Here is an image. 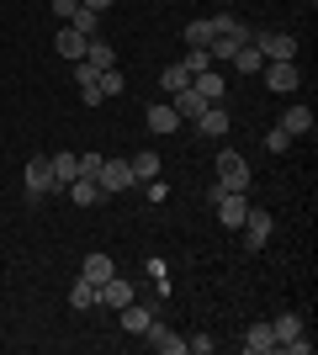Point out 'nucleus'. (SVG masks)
<instances>
[{
    "instance_id": "f257e3e1",
    "label": "nucleus",
    "mask_w": 318,
    "mask_h": 355,
    "mask_svg": "<svg viewBox=\"0 0 318 355\" xmlns=\"http://www.w3.org/2000/svg\"><path fill=\"white\" fill-rule=\"evenodd\" d=\"M212 170H218V191H249V180H255V175H249V164H244V154H239V148H223Z\"/></svg>"
},
{
    "instance_id": "f03ea898",
    "label": "nucleus",
    "mask_w": 318,
    "mask_h": 355,
    "mask_svg": "<svg viewBox=\"0 0 318 355\" xmlns=\"http://www.w3.org/2000/svg\"><path fill=\"white\" fill-rule=\"evenodd\" d=\"M21 180H27V196H32V202H43L48 191H59V180H53V159H48V154H32L27 170H21Z\"/></svg>"
},
{
    "instance_id": "7ed1b4c3",
    "label": "nucleus",
    "mask_w": 318,
    "mask_h": 355,
    "mask_svg": "<svg viewBox=\"0 0 318 355\" xmlns=\"http://www.w3.org/2000/svg\"><path fill=\"white\" fill-rule=\"evenodd\" d=\"M212 207H218L223 228H244V218H249V191H218V186H212Z\"/></svg>"
},
{
    "instance_id": "20e7f679",
    "label": "nucleus",
    "mask_w": 318,
    "mask_h": 355,
    "mask_svg": "<svg viewBox=\"0 0 318 355\" xmlns=\"http://www.w3.org/2000/svg\"><path fill=\"white\" fill-rule=\"evenodd\" d=\"M249 43L260 48V59H265V64H276V59H297V37H292V32H255Z\"/></svg>"
},
{
    "instance_id": "39448f33",
    "label": "nucleus",
    "mask_w": 318,
    "mask_h": 355,
    "mask_svg": "<svg viewBox=\"0 0 318 355\" xmlns=\"http://www.w3.org/2000/svg\"><path fill=\"white\" fill-rule=\"evenodd\" d=\"M96 186H101L106 196H117V191H127V186H138V175H133V164H127V159H101Z\"/></svg>"
},
{
    "instance_id": "423d86ee",
    "label": "nucleus",
    "mask_w": 318,
    "mask_h": 355,
    "mask_svg": "<svg viewBox=\"0 0 318 355\" xmlns=\"http://www.w3.org/2000/svg\"><path fill=\"white\" fill-rule=\"evenodd\" d=\"M138 340L149 345V350H159V355H186V340H181V334H175V329H170V324H159V318H154V324L143 329Z\"/></svg>"
},
{
    "instance_id": "0eeeda50",
    "label": "nucleus",
    "mask_w": 318,
    "mask_h": 355,
    "mask_svg": "<svg viewBox=\"0 0 318 355\" xmlns=\"http://www.w3.org/2000/svg\"><path fill=\"white\" fill-rule=\"evenodd\" d=\"M265 85H271L276 96H292V90L303 85V74H297V59H276V64H265Z\"/></svg>"
},
{
    "instance_id": "6e6552de",
    "label": "nucleus",
    "mask_w": 318,
    "mask_h": 355,
    "mask_svg": "<svg viewBox=\"0 0 318 355\" xmlns=\"http://www.w3.org/2000/svg\"><path fill=\"white\" fill-rule=\"evenodd\" d=\"M96 302H106L112 313H122L127 302H138V292H133V282H122V276H112V282H101V286H96Z\"/></svg>"
},
{
    "instance_id": "1a4fd4ad",
    "label": "nucleus",
    "mask_w": 318,
    "mask_h": 355,
    "mask_svg": "<svg viewBox=\"0 0 318 355\" xmlns=\"http://www.w3.org/2000/svg\"><path fill=\"white\" fill-rule=\"evenodd\" d=\"M271 228H276V223H271V212L249 207V218H244V228H239V234H244V250H265V239H271Z\"/></svg>"
},
{
    "instance_id": "9d476101",
    "label": "nucleus",
    "mask_w": 318,
    "mask_h": 355,
    "mask_svg": "<svg viewBox=\"0 0 318 355\" xmlns=\"http://www.w3.org/2000/svg\"><path fill=\"white\" fill-rule=\"evenodd\" d=\"M117 318H122V329H127V334H143V329L159 318V297H154V302H127Z\"/></svg>"
},
{
    "instance_id": "9b49d317",
    "label": "nucleus",
    "mask_w": 318,
    "mask_h": 355,
    "mask_svg": "<svg viewBox=\"0 0 318 355\" xmlns=\"http://www.w3.org/2000/svg\"><path fill=\"white\" fill-rule=\"evenodd\" d=\"M143 122H149V133H181V128H186L181 112H175L170 101H154L149 112H143Z\"/></svg>"
},
{
    "instance_id": "f8f14e48",
    "label": "nucleus",
    "mask_w": 318,
    "mask_h": 355,
    "mask_svg": "<svg viewBox=\"0 0 318 355\" xmlns=\"http://www.w3.org/2000/svg\"><path fill=\"white\" fill-rule=\"evenodd\" d=\"M191 128H197L202 138H228V106L218 101V106H207V112H202L197 122H191Z\"/></svg>"
},
{
    "instance_id": "ddd939ff",
    "label": "nucleus",
    "mask_w": 318,
    "mask_h": 355,
    "mask_svg": "<svg viewBox=\"0 0 318 355\" xmlns=\"http://www.w3.org/2000/svg\"><path fill=\"white\" fill-rule=\"evenodd\" d=\"M170 106L181 112V122H197L212 101H202V90H197V85H186V90H175V101H170Z\"/></svg>"
},
{
    "instance_id": "4468645a",
    "label": "nucleus",
    "mask_w": 318,
    "mask_h": 355,
    "mask_svg": "<svg viewBox=\"0 0 318 355\" xmlns=\"http://www.w3.org/2000/svg\"><path fill=\"white\" fill-rule=\"evenodd\" d=\"M207 21H212V37H233V43H249V37H255V32L244 27V21H239L233 11H223V16H207Z\"/></svg>"
},
{
    "instance_id": "2eb2a0df",
    "label": "nucleus",
    "mask_w": 318,
    "mask_h": 355,
    "mask_svg": "<svg viewBox=\"0 0 318 355\" xmlns=\"http://www.w3.org/2000/svg\"><path fill=\"white\" fill-rule=\"evenodd\" d=\"M276 128H281L287 138H308L313 133V112H308V106H287V117L276 122Z\"/></svg>"
},
{
    "instance_id": "dca6fc26",
    "label": "nucleus",
    "mask_w": 318,
    "mask_h": 355,
    "mask_svg": "<svg viewBox=\"0 0 318 355\" xmlns=\"http://www.w3.org/2000/svg\"><path fill=\"white\" fill-rule=\"evenodd\" d=\"M85 43H91V37H80L75 27H59V32H53V48H59V53H64L69 64H75V59H85Z\"/></svg>"
},
{
    "instance_id": "f3484780",
    "label": "nucleus",
    "mask_w": 318,
    "mask_h": 355,
    "mask_svg": "<svg viewBox=\"0 0 318 355\" xmlns=\"http://www.w3.org/2000/svg\"><path fill=\"white\" fill-rule=\"evenodd\" d=\"M244 350H249V355H271V350H276V334H271V324H265V318H260V324H249Z\"/></svg>"
},
{
    "instance_id": "a211bd4d",
    "label": "nucleus",
    "mask_w": 318,
    "mask_h": 355,
    "mask_svg": "<svg viewBox=\"0 0 318 355\" xmlns=\"http://www.w3.org/2000/svg\"><path fill=\"white\" fill-rule=\"evenodd\" d=\"M80 276H85V282H112V276H117V266H112V254H85V266H80Z\"/></svg>"
},
{
    "instance_id": "6ab92c4d",
    "label": "nucleus",
    "mask_w": 318,
    "mask_h": 355,
    "mask_svg": "<svg viewBox=\"0 0 318 355\" xmlns=\"http://www.w3.org/2000/svg\"><path fill=\"white\" fill-rule=\"evenodd\" d=\"M191 85H197V90H202V101H212V106L223 101V90H228V85H223V69H202Z\"/></svg>"
},
{
    "instance_id": "aec40b11",
    "label": "nucleus",
    "mask_w": 318,
    "mask_h": 355,
    "mask_svg": "<svg viewBox=\"0 0 318 355\" xmlns=\"http://www.w3.org/2000/svg\"><path fill=\"white\" fill-rule=\"evenodd\" d=\"M228 64H233L239 74H260V69H265V59H260V48H255V43H239Z\"/></svg>"
},
{
    "instance_id": "412c9836",
    "label": "nucleus",
    "mask_w": 318,
    "mask_h": 355,
    "mask_svg": "<svg viewBox=\"0 0 318 355\" xmlns=\"http://www.w3.org/2000/svg\"><path fill=\"white\" fill-rule=\"evenodd\" d=\"M101 186H96V180H85V175H80V180H69V202H75V207H96V202H101Z\"/></svg>"
},
{
    "instance_id": "4be33fe9",
    "label": "nucleus",
    "mask_w": 318,
    "mask_h": 355,
    "mask_svg": "<svg viewBox=\"0 0 318 355\" xmlns=\"http://www.w3.org/2000/svg\"><path fill=\"white\" fill-rule=\"evenodd\" d=\"M127 164H133V175H138V180H154V175H159V170H165V159H159L154 148H143V154H133V159H127Z\"/></svg>"
},
{
    "instance_id": "5701e85b",
    "label": "nucleus",
    "mask_w": 318,
    "mask_h": 355,
    "mask_svg": "<svg viewBox=\"0 0 318 355\" xmlns=\"http://www.w3.org/2000/svg\"><path fill=\"white\" fill-rule=\"evenodd\" d=\"M53 180H59V186L80 180V154H69V148H64V154H53Z\"/></svg>"
},
{
    "instance_id": "b1692460",
    "label": "nucleus",
    "mask_w": 318,
    "mask_h": 355,
    "mask_svg": "<svg viewBox=\"0 0 318 355\" xmlns=\"http://www.w3.org/2000/svg\"><path fill=\"white\" fill-rule=\"evenodd\" d=\"M64 27H75L80 37H96V27H101V11H91V6H80V11L69 16V21H64Z\"/></svg>"
},
{
    "instance_id": "393cba45",
    "label": "nucleus",
    "mask_w": 318,
    "mask_h": 355,
    "mask_svg": "<svg viewBox=\"0 0 318 355\" xmlns=\"http://www.w3.org/2000/svg\"><path fill=\"white\" fill-rule=\"evenodd\" d=\"M85 59H91L96 69H117V53H112V43H101V37L85 43Z\"/></svg>"
},
{
    "instance_id": "a878e982",
    "label": "nucleus",
    "mask_w": 318,
    "mask_h": 355,
    "mask_svg": "<svg viewBox=\"0 0 318 355\" xmlns=\"http://www.w3.org/2000/svg\"><path fill=\"white\" fill-rule=\"evenodd\" d=\"M69 308L75 313H85V308H96V282H85V276H80L75 286H69Z\"/></svg>"
},
{
    "instance_id": "bb28decb",
    "label": "nucleus",
    "mask_w": 318,
    "mask_h": 355,
    "mask_svg": "<svg viewBox=\"0 0 318 355\" xmlns=\"http://www.w3.org/2000/svg\"><path fill=\"white\" fill-rule=\"evenodd\" d=\"M271 334H276V345L297 340V334H303V318H297V313H281V318H271Z\"/></svg>"
},
{
    "instance_id": "cd10ccee",
    "label": "nucleus",
    "mask_w": 318,
    "mask_h": 355,
    "mask_svg": "<svg viewBox=\"0 0 318 355\" xmlns=\"http://www.w3.org/2000/svg\"><path fill=\"white\" fill-rule=\"evenodd\" d=\"M191 85V69H186V64H170L165 74H159V90H170V96H175V90H186Z\"/></svg>"
},
{
    "instance_id": "c85d7f7f",
    "label": "nucleus",
    "mask_w": 318,
    "mask_h": 355,
    "mask_svg": "<svg viewBox=\"0 0 318 355\" xmlns=\"http://www.w3.org/2000/svg\"><path fill=\"white\" fill-rule=\"evenodd\" d=\"M212 43V21L197 16V21H186V48H207Z\"/></svg>"
},
{
    "instance_id": "c756f323",
    "label": "nucleus",
    "mask_w": 318,
    "mask_h": 355,
    "mask_svg": "<svg viewBox=\"0 0 318 355\" xmlns=\"http://www.w3.org/2000/svg\"><path fill=\"white\" fill-rule=\"evenodd\" d=\"M181 64H186V69H191V80H197L202 69H218V64H212V53H207V48H186V59H181Z\"/></svg>"
},
{
    "instance_id": "7c9ffc66",
    "label": "nucleus",
    "mask_w": 318,
    "mask_h": 355,
    "mask_svg": "<svg viewBox=\"0 0 318 355\" xmlns=\"http://www.w3.org/2000/svg\"><path fill=\"white\" fill-rule=\"evenodd\" d=\"M96 85H101V96H122V90H127V74H122V69H101Z\"/></svg>"
},
{
    "instance_id": "2f4dec72",
    "label": "nucleus",
    "mask_w": 318,
    "mask_h": 355,
    "mask_svg": "<svg viewBox=\"0 0 318 355\" xmlns=\"http://www.w3.org/2000/svg\"><path fill=\"white\" fill-rule=\"evenodd\" d=\"M96 80H101V69L91 59H75V85H96Z\"/></svg>"
},
{
    "instance_id": "473e14b6",
    "label": "nucleus",
    "mask_w": 318,
    "mask_h": 355,
    "mask_svg": "<svg viewBox=\"0 0 318 355\" xmlns=\"http://www.w3.org/2000/svg\"><path fill=\"white\" fill-rule=\"evenodd\" d=\"M101 159H106V154H80V175L96 180V175H101Z\"/></svg>"
},
{
    "instance_id": "72a5a7b5",
    "label": "nucleus",
    "mask_w": 318,
    "mask_h": 355,
    "mask_svg": "<svg viewBox=\"0 0 318 355\" xmlns=\"http://www.w3.org/2000/svg\"><path fill=\"white\" fill-rule=\"evenodd\" d=\"M287 144H292V138L281 133V128H271V133H265V154H287Z\"/></svg>"
},
{
    "instance_id": "f704fd0d",
    "label": "nucleus",
    "mask_w": 318,
    "mask_h": 355,
    "mask_svg": "<svg viewBox=\"0 0 318 355\" xmlns=\"http://www.w3.org/2000/svg\"><path fill=\"white\" fill-rule=\"evenodd\" d=\"M75 11H80V0H53V16H59V21H69Z\"/></svg>"
},
{
    "instance_id": "c9c22d12",
    "label": "nucleus",
    "mask_w": 318,
    "mask_h": 355,
    "mask_svg": "<svg viewBox=\"0 0 318 355\" xmlns=\"http://www.w3.org/2000/svg\"><path fill=\"white\" fill-rule=\"evenodd\" d=\"M80 101H85V106H101L106 96H101V85H80Z\"/></svg>"
},
{
    "instance_id": "e433bc0d",
    "label": "nucleus",
    "mask_w": 318,
    "mask_h": 355,
    "mask_svg": "<svg viewBox=\"0 0 318 355\" xmlns=\"http://www.w3.org/2000/svg\"><path fill=\"white\" fill-rule=\"evenodd\" d=\"M212 345H218V340H207V334H197V340H186V350H197V355H212Z\"/></svg>"
},
{
    "instance_id": "4c0bfd02",
    "label": "nucleus",
    "mask_w": 318,
    "mask_h": 355,
    "mask_svg": "<svg viewBox=\"0 0 318 355\" xmlns=\"http://www.w3.org/2000/svg\"><path fill=\"white\" fill-rule=\"evenodd\" d=\"M80 6H91V11H112L117 0H80Z\"/></svg>"
}]
</instances>
